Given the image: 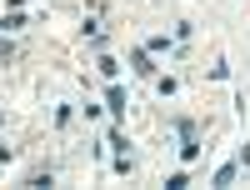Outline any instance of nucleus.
<instances>
[{"label":"nucleus","mask_w":250,"mask_h":190,"mask_svg":"<svg viewBox=\"0 0 250 190\" xmlns=\"http://www.w3.org/2000/svg\"><path fill=\"white\" fill-rule=\"evenodd\" d=\"M175 135H180V155L195 160V155H200V125H195L190 115H180V120H175Z\"/></svg>","instance_id":"f257e3e1"},{"label":"nucleus","mask_w":250,"mask_h":190,"mask_svg":"<svg viewBox=\"0 0 250 190\" xmlns=\"http://www.w3.org/2000/svg\"><path fill=\"white\" fill-rule=\"evenodd\" d=\"M130 65H135V75H155V60H150V50H135V55H130Z\"/></svg>","instance_id":"f03ea898"},{"label":"nucleus","mask_w":250,"mask_h":190,"mask_svg":"<svg viewBox=\"0 0 250 190\" xmlns=\"http://www.w3.org/2000/svg\"><path fill=\"white\" fill-rule=\"evenodd\" d=\"M105 105H110L115 115H125V105H130V100H125V90H120V85H110V90H105Z\"/></svg>","instance_id":"7ed1b4c3"},{"label":"nucleus","mask_w":250,"mask_h":190,"mask_svg":"<svg viewBox=\"0 0 250 190\" xmlns=\"http://www.w3.org/2000/svg\"><path fill=\"white\" fill-rule=\"evenodd\" d=\"M130 170H135V155L120 150V155H115V175H130Z\"/></svg>","instance_id":"20e7f679"},{"label":"nucleus","mask_w":250,"mask_h":190,"mask_svg":"<svg viewBox=\"0 0 250 190\" xmlns=\"http://www.w3.org/2000/svg\"><path fill=\"white\" fill-rule=\"evenodd\" d=\"M95 70H100V75H105V80H115V70H120V65H115V60H110V55H100V60H95Z\"/></svg>","instance_id":"39448f33"},{"label":"nucleus","mask_w":250,"mask_h":190,"mask_svg":"<svg viewBox=\"0 0 250 190\" xmlns=\"http://www.w3.org/2000/svg\"><path fill=\"white\" fill-rule=\"evenodd\" d=\"M50 180H55V175H50V170H35V175H30V180H25V185H35V190H45V185H50Z\"/></svg>","instance_id":"423d86ee"},{"label":"nucleus","mask_w":250,"mask_h":190,"mask_svg":"<svg viewBox=\"0 0 250 190\" xmlns=\"http://www.w3.org/2000/svg\"><path fill=\"white\" fill-rule=\"evenodd\" d=\"M185 185H190V175H185V170H175L170 180H165V190H185Z\"/></svg>","instance_id":"0eeeda50"},{"label":"nucleus","mask_w":250,"mask_h":190,"mask_svg":"<svg viewBox=\"0 0 250 190\" xmlns=\"http://www.w3.org/2000/svg\"><path fill=\"white\" fill-rule=\"evenodd\" d=\"M10 55H15V45H10V40H5V35H0V65H5V60H10Z\"/></svg>","instance_id":"6e6552de"},{"label":"nucleus","mask_w":250,"mask_h":190,"mask_svg":"<svg viewBox=\"0 0 250 190\" xmlns=\"http://www.w3.org/2000/svg\"><path fill=\"white\" fill-rule=\"evenodd\" d=\"M240 165H250V140H245V145H240Z\"/></svg>","instance_id":"1a4fd4ad"}]
</instances>
